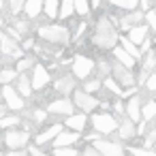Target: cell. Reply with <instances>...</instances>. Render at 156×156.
Wrapping results in <instances>:
<instances>
[{"label": "cell", "instance_id": "18", "mask_svg": "<svg viewBox=\"0 0 156 156\" xmlns=\"http://www.w3.org/2000/svg\"><path fill=\"white\" fill-rule=\"evenodd\" d=\"M120 47H122V49H124V51H126L130 58H135V60L143 56V54H141V51H139V49H137V47H135V45L128 41V39H120Z\"/></svg>", "mask_w": 156, "mask_h": 156}, {"label": "cell", "instance_id": "21", "mask_svg": "<svg viewBox=\"0 0 156 156\" xmlns=\"http://www.w3.org/2000/svg\"><path fill=\"white\" fill-rule=\"evenodd\" d=\"M75 11V2H71V0H64V2L60 5V11H58V17L60 20H69Z\"/></svg>", "mask_w": 156, "mask_h": 156}, {"label": "cell", "instance_id": "8", "mask_svg": "<svg viewBox=\"0 0 156 156\" xmlns=\"http://www.w3.org/2000/svg\"><path fill=\"white\" fill-rule=\"evenodd\" d=\"M49 73H47V69L45 66H34V73H32V79H30V83L34 86V90H43L47 83H49Z\"/></svg>", "mask_w": 156, "mask_h": 156}, {"label": "cell", "instance_id": "10", "mask_svg": "<svg viewBox=\"0 0 156 156\" xmlns=\"http://www.w3.org/2000/svg\"><path fill=\"white\" fill-rule=\"evenodd\" d=\"M0 51H5L13 58H22V47L15 41H11L7 34H0Z\"/></svg>", "mask_w": 156, "mask_h": 156}, {"label": "cell", "instance_id": "31", "mask_svg": "<svg viewBox=\"0 0 156 156\" xmlns=\"http://www.w3.org/2000/svg\"><path fill=\"white\" fill-rule=\"evenodd\" d=\"M113 5L120 7V9H126V11H135V9H137V2H135V0H115Z\"/></svg>", "mask_w": 156, "mask_h": 156}, {"label": "cell", "instance_id": "25", "mask_svg": "<svg viewBox=\"0 0 156 156\" xmlns=\"http://www.w3.org/2000/svg\"><path fill=\"white\" fill-rule=\"evenodd\" d=\"M145 56V60H143V75H147L152 69H154V64H156V56L152 54V51H147V54H143Z\"/></svg>", "mask_w": 156, "mask_h": 156}, {"label": "cell", "instance_id": "11", "mask_svg": "<svg viewBox=\"0 0 156 156\" xmlns=\"http://www.w3.org/2000/svg\"><path fill=\"white\" fill-rule=\"evenodd\" d=\"M96 150L103 156H124V150L120 147V143H111V141H96Z\"/></svg>", "mask_w": 156, "mask_h": 156}, {"label": "cell", "instance_id": "6", "mask_svg": "<svg viewBox=\"0 0 156 156\" xmlns=\"http://www.w3.org/2000/svg\"><path fill=\"white\" fill-rule=\"evenodd\" d=\"M5 143H7L13 152H17L20 147H24V145L28 143V133H24V130H11V133H7Z\"/></svg>", "mask_w": 156, "mask_h": 156}, {"label": "cell", "instance_id": "44", "mask_svg": "<svg viewBox=\"0 0 156 156\" xmlns=\"http://www.w3.org/2000/svg\"><path fill=\"white\" fill-rule=\"evenodd\" d=\"M30 154H32V156H43V154H41V150H39V147H30Z\"/></svg>", "mask_w": 156, "mask_h": 156}, {"label": "cell", "instance_id": "37", "mask_svg": "<svg viewBox=\"0 0 156 156\" xmlns=\"http://www.w3.org/2000/svg\"><path fill=\"white\" fill-rule=\"evenodd\" d=\"M32 64H34V60H32V58L20 60V62H17V71H26V69H28V66H32Z\"/></svg>", "mask_w": 156, "mask_h": 156}, {"label": "cell", "instance_id": "29", "mask_svg": "<svg viewBox=\"0 0 156 156\" xmlns=\"http://www.w3.org/2000/svg\"><path fill=\"white\" fill-rule=\"evenodd\" d=\"M17 77V71H13V69H7V71H0V83H9L11 79H15Z\"/></svg>", "mask_w": 156, "mask_h": 156}, {"label": "cell", "instance_id": "30", "mask_svg": "<svg viewBox=\"0 0 156 156\" xmlns=\"http://www.w3.org/2000/svg\"><path fill=\"white\" fill-rule=\"evenodd\" d=\"M88 11H90V5L86 2V0H77V2H75V13L77 15H88Z\"/></svg>", "mask_w": 156, "mask_h": 156}, {"label": "cell", "instance_id": "32", "mask_svg": "<svg viewBox=\"0 0 156 156\" xmlns=\"http://www.w3.org/2000/svg\"><path fill=\"white\" fill-rule=\"evenodd\" d=\"M54 154H56V156H79V152L73 150V147H56Z\"/></svg>", "mask_w": 156, "mask_h": 156}, {"label": "cell", "instance_id": "19", "mask_svg": "<svg viewBox=\"0 0 156 156\" xmlns=\"http://www.w3.org/2000/svg\"><path fill=\"white\" fill-rule=\"evenodd\" d=\"M60 133H62V128H60V126H51V128H47V130H43V133H41V135L37 137V143H45V141H49L51 137L56 139V137H58Z\"/></svg>", "mask_w": 156, "mask_h": 156}, {"label": "cell", "instance_id": "40", "mask_svg": "<svg viewBox=\"0 0 156 156\" xmlns=\"http://www.w3.org/2000/svg\"><path fill=\"white\" fill-rule=\"evenodd\" d=\"M81 156H101V154H98L96 147H86V150L81 152Z\"/></svg>", "mask_w": 156, "mask_h": 156}, {"label": "cell", "instance_id": "17", "mask_svg": "<svg viewBox=\"0 0 156 156\" xmlns=\"http://www.w3.org/2000/svg\"><path fill=\"white\" fill-rule=\"evenodd\" d=\"M126 111H128V120H130V122H133V120H139V115H141V107H139V98H137V96H133V98L128 101Z\"/></svg>", "mask_w": 156, "mask_h": 156}, {"label": "cell", "instance_id": "33", "mask_svg": "<svg viewBox=\"0 0 156 156\" xmlns=\"http://www.w3.org/2000/svg\"><path fill=\"white\" fill-rule=\"evenodd\" d=\"M130 154H133V156H156V152L143 150V147H130Z\"/></svg>", "mask_w": 156, "mask_h": 156}, {"label": "cell", "instance_id": "5", "mask_svg": "<svg viewBox=\"0 0 156 156\" xmlns=\"http://www.w3.org/2000/svg\"><path fill=\"white\" fill-rule=\"evenodd\" d=\"M92 124H94V128H96L98 133H113V130L118 128L115 118L109 115V113H101V115H96V118L92 120Z\"/></svg>", "mask_w": 156, "mask_h": 156}, {"label": "cell", "instance_id": "50", "mask_svg": "<svg viewBox=\"0 0 156 156\" xmlns=\"http://www.w3.org/2000/svg\"><path fill=\"white\" fill-rule=\"evenodd\" d=\"M154 43H156V39H154Z\"/></svg>", "mask_w": 156, "mask_h": 156}, {"label": "cell", "instance_id": "46", "mask_svg": "<svg viewBox=\"0 0 156 156\" xmlns=\"http://www.w3.org/2000/svg\"><path fill=\"white\" fill-rule=\"evenodd\" d=\"M32 45H34V41H32V39H28V41H26V43H24V47H26V49H30V47H32Z\"/></svg>", "mask_w": 156, "mask_h": 156}, {"label": "cell", "instance_id": "16", "mask_svg": "<svg viewBox=\"0 0 156 156\" xmlns=\"http://www.w3.org/2000/svg\"><path fill=\"white\" fill-rule=\"evenodd\" d=\"M77 139H79V137H77L75 133H60V135L56 137V147H71Z\"/></svg>", "mask_w": 156, "mask_h": 156}, {"label": "cell", "instance_id": "45", "mask_svg": "<svg viewBox=\"0 0 156 156\" xmlns=\"http://www.w3.org/2000/svg\"><path fill=\"white\" fill-rule=\"evenodd\" d=\"M7 156H28V154H26V152H20V150H17V152H11V154H7Z\"/></svg>", "mask_w": 156, "mask_h": 156}, {"label": "cell", "instance_id": "42", "mask_svg": "<svg viewBox=\"0 0 156 156\" xmlns=\"http://www.w3.org/2000/svg\"><path fill=\"white\" fill-rule=\"evenodd\" d=\"M147 88H150V90H156V73H152V75L147 77Z\"/></svg>", "mask_w": 156, "mask_h": 156}, {"label": "cell", "instance_id": "14", "mask_svg": "<svg viewBox=\"0 0 156 156\" xmlns=\"http://www.w3.org/2000/svg\"><path fill=\"white\" fill-rule=\"evenodd\" d=\"M141 20H145V13L137 11V13H130V15L122 17V20H120V26L130 30V28H135V26H141Z\"/></svg>", "mask_w": 156, "mask_h": 156}, {"label": "cell", "instance_id": "26", "mask_svg": "<svg viewBox=\"0 0 156 156\" xmlns=\"http://www.w3.org/2000/svg\"><path fill=\"white\" fill-rule=\"evenodd\" d=\"M73 86H75V83H73V79L64 77V79H60V81H58L56 90H58V92H62V94H69V92L73 90Z\"/></svg>", "mask_w": 156, "mask_h": 156}, {"label": "cell", "instance_id": "22", "mask_svg": "<svg viewBox=\"0 0 156 156\" xmlns=\"http://www.w3.org/2000/svg\"><path fill=\"white\" fill-rule=\"evenodd\" d=\"M66 126L73 128V130H81V128H86V115H71V118L66 120Z\"/></svg>", "mask_w": 156, "mask_h": 156}, {"label": "cell", "instance_id": "20", "mask_svg": "<svg viewBox=\"0 0 156 156\" xmlns=\"http://www.w3.org/2000/svg\"><path fill=\"white\" fill-rule=\"evenodd\" d=\"M120 137L122 139H133L135 137V126H133L130 120H122V124H120Z\"/></svg>", "mask_w": 156, "mask_h": 156}, {"label": "cell", "instance_id": "36", "mask_svg": "<svg viewBox=\"0 0 156 156\" xmlns=\"http://www.w3.org/2000/svg\"><path fill=\"white\" fill-rule=\"evenodd\" d=\"M105 86H107V90H111V92H115V94H122V90H120V86L113 81V79H105Z\"/></svg>", "mask_w": 156, "mask_h": 156}, {"label": "cell", "instance_id": "12", "mask_svg": "<svg viewBox=\"0 0 156 156\" xmlns=\"http://www.w3.org/2000/svg\"><path fill=\"white\" fill-rule=\"evenodd\" d=\"M145 39H147V28H145V26H135V28L128 30V41H130L135 47L143 45Z\"/></svg>", "mask_w": 156, "mask_h": 156}, {"label": "cell", "instance_id": "38", "mask_svg": "<svg viewBox=\"0 0 156 156\" xmlns=\"http://www.w3.org/2000/svg\"><path fill=\"white\" fill-rule=\"evenodd\" d=\"M145 22L156 30V11H147V13H145Z\"/></svg>", "mask_w": 156, "mask_h": 156}, {"label": "cell", "instance_id": "9", "mask_svg": "<svg viewBox=\"0 0 156 156\" xmlns=\"http://www.w3.org/2000/svg\"><path fill=\"white\" fill-rule=\"evenodd\" d=\"M2 96H5V101H7V105H9L11 109H24V101H22V96L17 94L15 88L5 86V88H2Z\"/></svg>", "mask_w": 156, "mask_h": 156}, {"label": "cell", "instance_id": "39", "mask_svg": "<svg viewBox=\"0 0 156 156\" xmlns=\"http://www.w3.org/2000/svg\"><path fill=\"white\" fill-rule=\"evenodd\" d=\"M22 9H24V2H22V0H13V2H11V11H13V15H17Z\"/></svg>", "mask_w": 156, "mask_h": 156}, {"label": "cell", "instance_id": "23", "mask_svg": "<svg viewBox=\"0 0 156 156\" xmlns=\"http://www.w3.org/2000/svg\"><path fill=\"white\" fill-rule=\"evenodd\" d=\"M24 9H26V15H28V17H37V15L41 13L43 5L39 2V0H30V2H26V5H24Z\"/></svg>", "mask_w": 156, "mask_h": 156}, {"label": "cell", "instance_id": "27", "mask_svg": "<svg viewBox=\"0 0 156 156\" xmlns=\"http://www.w3.org/2000/svg\"><path fill=\"white\" fill-rule=\"evenodd\" d=\"M141 115H143L145 120H152V118L156 115V103H154V101H150V103H145V107L141 109Z\"/></svg>", "mask_w": 156, "mask_h": 156}, {"label": "cell", "instance_id": "47", "mask_svg": "<svg viewBox=\"0 0 156 156\" xmlns=\"http://www.w3.org/2000/svg\"><path fill=\"white\" fill-rule=\"evenodd\" d=\"M141 9H145V11H150V2H147V0H143V2H141Z\"/></svg>", "mask_w": 156, "mask_h": 156}, {"label": "cell", "instance_id": "4", "mask_svg": "<svg viewBox=\"0 0 156 156\" xmlns=\"http://www.w3.org/2000/svg\"><path fill=\"white\" fill-rule=\"evenodd\" d=\"M111 69H113V81H115V83L126 86V88L135 86V77H133L130 69H126V66H122V64H113Z\"/></svg>", "mask_w": 156, "mask_h": 156}, {"label": "cell", "instance_id": "3", "mask_svg": "<svg viewBox=\"0 0 156 156\" xmlns=\"http://www.w3.org/2000/svg\"><path fill=\"white\" fill-rule=\"evenodd\" d=\"M92 69H94V62H92L90 58H86V56H77V58L73 60V73H75L79 79H86V77L92 73Z\"/></svg>", "mask_w": 156, "mask_h": 156}, {"label": "cell", "instance_id": "48", "mask_svg": "<svg viewBox=\"0 0 156 156\" xmlns=\"http://www.w3.org/2000/svg\"><path fill=\"white\" fill-rule=\"evenodd\" d=\"M2 7H5V2H2V0H0V11H2Z\"/></svg>", "mask_w": 156, "mask_h": 156}, {"label": "cell", "instance_id": "52", "mask_svg": "<svg viewBox=\"0 0 156 156\" xmlns=\"http://www.w3.org/2000/svg\"><path fill=\"white\" fill-rule=\"evenodd\" d=\"M154 54H156V51H154Z\"/></svg>", "mask_w": 156, "mask_h": 156}, {"label": "cell", "instance_id": "7", "mask_svg": "<svg viewBox=\"0 0 156 156\" xmlns=\"http://www.w3.org/2000/svg\"><path fill=\"white\" fill-rule=\"evenodd\" d=\"M75 105L81 109V111H92L94 107L101 105V101H96L94 96L86 94V92H75Z\"/></svg>", "mask_w": 156, "mask_h": 156}, {"label": "cell", "instance_id": "24", "mask_svg": "<svg viewBox=\"0 0 156 156\" xmlns=\"http://www.w3.org/2000/svg\"><path fill=\"white\" fill-rule=\"evenodd\" d=\"M17 90H20L22 96H30V92H32V83H30V79H28L26 75L20 77V86H17Z\"/></svg>", "mask_w": 156, "mask_h": 156}, {"label": "cell", "instance_id": "34", "mask_svg": "<svg viewBox=\"0 0 156 156\" xmlns=\"http://www.w3.org/2000/svg\"><path fill=\"white\" fill-rule=\"evenodd\" d=\"M20 122V118H15V115H7V118H2L0 120V126L2 128H7V126H15Z\"/></svg>", "mask_w": 156, "mask_h": 156}, {"label": "cell", "instance_id": "15", "mask_svg": "<svg viewBox=\"0 0 156 156\" xmlns=\"http://www.w3.org/2000/svg\"><path fill=\"white\" fill-rule=\"evenodd\" d=\"M113 56H115L118 64H122V66H126V69L135 66V58H130V56H128L122 47H115V49H113Z\"/></svg>", "mask_w": 156, "mask_h": 156}, {"label": "cell", "instance_id": "13", "mask_svg": "<svg viewBox=\"0 0 156 156\" xmlns=\"http://www.w3.org/2000/svg\"><path fill=\"white\" fill-rule=\"evenodd\" d=\"M51 113H62V115H71L73 111V105L66 101V98H60V101H51L49 107H47Z\"/></svg>", "mask_w": 156, "mask_h": 156}, {"label": "cell", "instance_id": "49", "mask_svg": "<svg viewBox=\"0 0 156 156\" xmlns=\"http://www.w3.org/2000/svg\"><path fill=\"white\" fill-rule=\"evenodd\" d=\"M0 24H2V17H0Z\"/></svg>", "mask_w": 156, "mask_h": 156}, {"label": "cell", "instance_id": "41", "mask_svg": "<svg viewBox=\"0 0 156 156\" xmlns=\"http://www.w3.org/2000/svg\"><path fill=\"white\" fill-rule=\"evenodd\" d=\"M109 69H111V66H109L107 62H103V64H101V71H98V75H101V77H107V75H109Z\"/></svg>", "mask_w": 156, "mask_h": 156}, {"label": "cell", "instance_id": "28", "mask_svg": "<svg viewBox=\"0 0 156 156\" xmlns=\"http://www.w3.org/2000/svg\"><path fill=\"white\" fill-rule=\"evenodd\" d=\"M45 13H47V17H58V11H60V7H58V2L56 0H49V2H45Z\"/></svg>", "mask_w": 156, "mask_h": 156}, {"label": "cell", "instance_id": "43", "mask_svg": "<svg viewBox=\"0 0 156 156\" xmlns=\"http://www.w3.org/2000/svg\"><path fill=\"white\" fill-rule=\"evenodd\" d=\"M32 115L37 118V122H43V120H45V111H41V109H37V111H34Z\"/></svg>", "mask_w": 156, "mask_h": 156}, {"label": "cell", "instance_id": "1", "mask_svg": "<svg viewBox=\"0 0 156 156\" xmlns=\"http://www.w3.org/2000/svg\"><path fill=\"white\" fill-rule=\"evenodd\" d=\"M94 45L101 49H109L118 43V30L113 26V22L109 17H101L96 22V30H94Z\"/></svg>", "mask_w": 156, "mask_h": 156}, {"label": "cell", "instance_id": "2", "mask_svg": "<svg viewBox=\"0 0 156 156\" xmlns=\"http://www.w3.org/2000/svg\"><path fill=\"white\" fill-rule=\"evenodd\" d=\"M39 37L47 43H56V45H66L71 41V32L64 26H41L39 28Z\"/></svg>", "mask_w": 156, "mask_h": 156}, {"label": "cell", "instance_id": "35", "mask_svg": "<svg viewBox=\"0 0 156 156\" xmlns=\"http://www.w3.org/2000/svg\"><path fill=\"white\" fill-rule=\"evenodd\" d=\"M83 88H86V94L96 92V90L101 88V81H96V79H94V81H86V86H83Z\"/></svg>", "mask_w": 156, "mask_h": 156}, {"label": "cell", "instance_id": "51", "mask_svg": "<svg viewBox=\"0 0 156 156\" xmlns=\"http://www.w3.org/2000/svg\"><path fill=\"white\" fill-rule=\"evenodd\" d=\"M0 156H2V154H0Z\"/></svg>", "mask_w": 156, "mask_h": 156}]
</instances>
